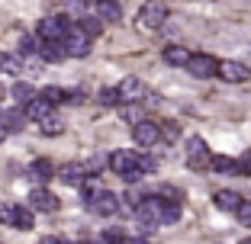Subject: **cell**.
I'll use <instances>...</instances> for the list:
<instances>
[{
    "label": "cell",
    "instance_id": "27",
    "mask_svg": "<svg viewBox=\"0 0 251 244\" xmlns=\"http://www.w3.org/2000/svg\"><path fill=\"white\" fill-rule=\"evenodd\" d=\"M97 100H100V106H116L119 103V90L116 87H103L100 93H97Z\"/></svg>",
    "mask_w": 251,
    "mask_h": 244
},
{
    "label": "cell",
    "instance_id": "28",
    "mask_svg": "<svg viewBox=\"0 0 251 244\" xmlns=\"http://www.w3.org/2000/svg\"><path fill=\"white\" fill-rule=\"evenodd\" d=\"M100 241L103 244H126V231L123 228H106L103 235H100Z\"/></svg>",
    "mask_w": 251,
    "mask_h": 244
},
{
    "label": "cell",
    "instance_id": "19",
    "mask_svg": "<svg viewBox=\"0 0 251 244\" xmlns=\"http://www.w3.org/2000/svg\"><path fill=\"white\" fill-rule=\"evenodd\" d=\"M100 29H103L100 16H84V20H77V32H84L87 39H97V36H100Z\"/></svg>",
    "mask_w": 251,
    "mask_h": 244
},
{
    "label": "cell",
    "instance_id": "18",
    "mask_svg": "<svg viewBox=\"0 0 251 244\" xmlns=\"http://www.w3.org/2000/svg\"><path fill=\"white\" fill-rule=\"evenodd\" d=\"M23 122H26V112H20V110H10V112H3V116H0L3 132H20Z\"/></svg>",
    "mask_w": 251,
    "mask_h": 244
},
{
    "label": "cell",
    "instance_id": "13",
    "mask_svg": "<svg viewBox=\"0 0 251 244\" xmlns=\"http://www.w3.org/2000/svg\"><path fill=\"white\" fill-rule=\"evenodd\" d=\"M58 180L68 186H81L84 180H87V170H84V164H65V167L58 170Z\"/></svg>",
    "mask_w": 251,
    "mask_h": 244
},
{
    "label": "cell",
    "instance_id": "15",
    "mask_svg": "<svg viewBox=\"0 0 251 244\" xmlns=\"http://www.w3.org/2000/svg\"><path fill=\"white\" fill-rule=\"evenodd\" d=\"M190 58H193V55L187 52L184 45H168V48H164V61L174 65V67H187V65H190Z\"/></svg>",
    "mask_w": 251,
    "mask_h": 244
},
{
    "label": "cell",
    "instance_id": "33",
    "mask_svg": "<svg viewBox=\"0 0 251 244\" xmlns=\"http://www.w3.org/2000/svg\"><path fill=\"white\" fill-rule=\"evenodd\" d=\"M20 58H10V55H7V65H3V74H20Z\"/></svg>",
    "mask_w": 251,
    "mask_h": 244
},
{
    "label": "cell",
    "instance_id": "6",
    "mask_svg": "<svg viewBox=\"0 0 251 244\" xmlns=\"http://www.w3.org/2000/svg\"><path fill=\"white\" fill-rule=\"evenodd\" d=\"M132 138H135V145H142V148H151V145L161 141V129H158V122H151V119H139V122L132 126Z\"/></svg>",
    "mask_w": 251,
    "mask_h": 244
},
{
    "label": "cell",
    "instance_id": "10",
    "mask_svg": "<svg viewBox=\"0 0 251 244\" xmlns=\"http://www.w3.org/2000/svg\"><path fill=\"white\" fill-rule=\"evenodd\" d=\"M219 77L229 84H245L251 77V71L242 65V61H219Z\"/></svg>",
    "mask_w": 251,
    "mask_h": 244
},
{
    "label": "cell",
    "instance_id": "7",
    "mask_svg": "<svg viewBox=\"0 0 251 244\" xmlns=\"http://www.w3.org/2000/svg\"><path fill=\"white\" fill-rule=\"evenodd\" d=\"M119 103H126V106H132V103H139V100H145V84L139 81V77H126L123 84H119Z\"/></svg>",
    "mask_w": 251,
    "mask_h": 244
},
{
    "label": "cell",
    "instance_id": "26",
    "mask_svg": "<svg viewBox=\"0 0 251 244\" xmlns=\"http://www.w3.org/2000/svg\"><path fill=\"white\" fill-rule=\"evenodd\" d=\"M235 174L238 177H251V151H242L235 157Z\"/></svg>",
    "mask_w": 251,
    "mask_h": 244
},
{
    "label": "cell",
    "instance_id": "36",
    "mask_svg": "<svg viewBox=\"0 0 251 244\" xmlns=\"http://www.w3.org/2000/svg\"><path fill=\"white\" fill-rule=\"evenodd\" d=\"M3 65H7V55H0V71H3Z\"/></svg>",
    "mask_w": 251,
    "mask_h": 244
},
{
    "label": "cell",
    "instance_id": "12",
    "mask_svg": "<svg viewBox=\"0 0 251 244\" xmlns=\"http://www.w3.org/2000/svg\"><path fill=\"white\" fill-rule=\"evenodd\" d=\"M106 164H110V167H113V174H119V177H123L126 170L139 167V157H135L132 151H113V155L106 157Z\"/></svg>",
    "mask_w": 251,
    "mask_h": 244
},
{
    "label": "cell",
    "instance_id": "4",
    "mask_svg": "<svg viewBox=\"0 0 251 244\" xmlns=\"http://www.w3.org/2000/svg\"><path fill=\"white\" fill-rule=\"evenodd\" d=\"M135 215H139V222L145 225V228H155V225H161L164 200H161V196H145V200L135 206Z\"/></svg>",
    "mask_w": 251,
    "mask_h": 244
},
{
    "label": "cell",
    "instance_id": "37",
    "mask_svg": "<svg viewBox=\"0 0 251 244\" xmlns=\"http://www.w3.org/2000/svg\"><path fill=\"white\" fill-rule=\"evenodd\" d=\"M238 244H251V238H245V241H238Z\"/></svg>",
    "mask_w": 251,
    "mask_h": 244
},
{
    "label": "cell",
    "instance_id": "21",
    "mask_svg": "<svg viewBox=\"0 0 251 244\" xmlns=\"http://www.w3.org/2000/svg\"><path fill=\"white\" fill-rule=\"evenodd\" d=\"M39 55H42L45 61H61V58H68V55H65V48H61V42H42Z\"/></svg>",
    "mask_w": 251,
    "mask_h": 244
},
{
    "label": "cell",
    "instance_id": "16",
    "mask_svg": "<svg viewBox=\"0 0 251 244\" xmlns=\"http://www.w3.org/2000/svg\"><path fill=\"white\" fill-rule=\"evenodd\" d=\"M49 112H52V103H49V100H42V96H36V100H29V103H26V116L36 119V122H45V119H49Z\"/></svg>",
    "mask_w": 251,
    "mask_h": 244
},
{
    "label": "cell",
    "instance_id": "9",
    "mask_svg": "<svg viewBox=\"0 0 251 244\" xmlns=\"http://www.w3.org/2000/svg\"><path fill=\"white\" fill-rule=\"evenodd\" d=\"M61 45H65L68 58H87V55H90V39L84 36V32H71Z\"/></svg>",
    "mask_w": 251,
    "mask_h": 244
},
{
    "label": "cell",
    "instance_id": "17",
    "mask_svg": "<svg viewBox=\"0 0 251 244\" xmlns=\"http://www.w3.org/2000/svg\"><path fill=\"white\" fill-rule=\"evenodd\" d=\"M216 206H219L222 212H238L242 196H238L235 190H219V193H216Z\"/></svg>",
    "mask_w": 251,
    "mask_h": 244
},
{
    "label": "cell",
    "instance_id": "38",
    "mask_svg": "<svg viewBox=\"0 0 251 244\" xmlns=\"http://www.w3.org/2000/svg\"><path fill=\"white\" fill-rule=\"evenodd\" d=\"M3 135H7V132H3V126H0V138H3Z\"/></svg>",
    "mask_w": 251,
    "mask_h": 244
},
{
    "label": "cell",
    "instance_id": "30",
    "mask_svg": "<svg viewBox=\"0 0 251 244\" xmlns=\"http://www.w3.org/2000/svg\"><path fill=\"white\" fill-rule=\"evenodd\" d=\"M235 219H238V225H245V228H251V200H242V206H238Z\"/></svg>",
    "mask_w": 251,
    "mask_h": 244
},
{
    "label": "cell",
    "instance_id": "32",
    "mask_svg": "<svg viewBox=\"0 0 251 244\" xmlns=\"http://www.w3.org/2000/svg\"><path fill=\"white\" fill-rule=\"evenodd\" d=\"M142 177H145V170H142V164H139V167H132V170H126V174H123V180H126V183H139Z\"/></svg>",
    "mask_w": 251,
    "mask_h": 244
},
{
    "label": "cell",
    "instance_id": "31",
    "mask_svg": "<svg viewBox=\"0 0 251 244\" xmlns=\"http://www.w3.org/2000/svg\"><path fill=\"white\" fill-rule=\"evenodd\" d=\"M61 129H65V126H61L58 119H45V122H42V135H58Z\"/></svg>",
    "mask_w": 251,
    "mask_h": 244
},
{
    "label": "cell",
    "instance_id": "11",
    "mask_svg": "<svg viewBox=\"0 0 251 244\" xmlns=\"http://www.w3.org/2000/svg\"><path fill=\"white\" fill-rule=\"evenodd\" d=\"M29 209L32 212H55L58 209V196L49 190H32L29 193Z\"/></svg>",
    "mask_w": 251,
    "mask_h": 244
},
{
    "label": "cell",
    "instance_id": "24",
    "mask_svg": "<svg viewBox=\"0 0 251 244\" xmlns=\"http://www.w3.org/2000/svg\"><path fill=\"white\" fill-rule=\"evenodd\" d=\"M13 228H20V231H29L32 228V209L26 206V209H16V222H13Z\"/></svg>",
    "mask_w": 251,
    "mask_h": 244
},
{
    "label": "cell",
    "instance_id": "22",
    "mask_svg": "<svg viewBox=\"0 0 251 244\" xmlns=\"http://www.w3.org/2000/svg\"><path fill=\"white\" fill-rule=\"evenodd\" d=\"M13 100H16V103H20V106H26V103H29V100H36V90H32V84L20 81V84H16V87H13Z\"/></svg>",
    "mask_w": 251,
    "mask_h": 244
},
{
    "label": "cell",
    "instance_id": "1",
    "mask_svg": "<svg viewBox=\"0 0 251 244\" xmlns=\"http://www.w3.org/2000/svg\"><path fill=\"white\" fill-rule=\"evenodd\" d=\"M39 36H42V42H65L71 36V20L68 16H45L39 22Z\"/></svg>",
    "mask_w": 251,
    "mask_h": 244
},
{
    "label": "cell",
    "instance_id": "20",
    "mask_svg": "<svg viewBox=\"0 0 251 244\" xmlns=\"http://www.w3.org/2000/svg\"><path fill=\"white\" fill-rule=\"evenodd\" d=\"M209 167H213L216 174H235V157H229V155H213Z\"/></svg>",
    "mask_w": 251,
    "mask_h": 244
},
{
    "label": "cell",
    "instance_id": "39",
    "mask_svg": "<svg viewBox=\"0 0 251 244\" xmlns=\"http://www.w3.org/2000/svg\"><path fill=\"white\" fill-rule=\"evenodd\" d=\"M90 244H103V241H90Z\"/></svg>",
    "mask_w": 251,
    "mask_h": 244
},
{
    "label": "cell",
    "instance_id": "8",
    "mask_svg": "<svg viewBox=\"0 0 251 244\" xmlns=\"http://www.w3.org/2000/svg\"><path fill=\"white\" fill-rule=\"evenodd\" d=\"M187 71H190L193 77H213V74H219V61H216L213 55H193Z\"/></svg>",
    "mask_w": 251,
    "mask_h": 244
},
{
    "label": "cell",
    "instance_id": "25",
    "mask_svg": "<svg viewBox=\"0 0 251 244\" xmlns=\"http://www.w3.org/2000/svg\"><path fill=\"white\" fill-rule=\"evenodd\" d=\"M16 209H20V206H13V202H0V225H10V228H13Z\"/></svg>",
    "mask_w": 251,
    "mask_h": 244
},
{
    "label": "cell",
    "instance_id": "14",
    "mask_svg": "<svg viewBox=\"0 0 251 244\" xmlns=\"http://www.w3.org/2000/svg\"><path fill=\"white\" fill-rule=\"evenodd\" d=\"M97 16L106 22H119L123 20V7H119V0H97Z\"/></svg>",
    "mask_w": 251,
    "mask_h": 244
},
{
    "label": "cell",
    "instance_id": "34",
    "mask_svg": "<svg viewBox=\"0 0 251 244\" xmlns=\"http://www.w3.org/2000/svg\"><path fill=\"white\" fill-rule=\"evenodd\" d=\"M32 52H36L32 39H29V36H23V39H20V55H32Z\"/></svg>",
    "mask_w": 251,
    "mask_h": 244
},
{
    "label": "cell",
    "instance_id": "29",
    "mask_svg": "<svg viewBox=\"0 0 251 244\" xmlns=\"http://www.w3.org/2000/svg\"><path fill=\"white\" fill-rule=\"evenodd\" d=\"M39 96H42V100H49V103L55 106V103H61V100L68 96V90H61V87H45V90H42Z\"/></svg>",
    "mask_w": 251,
    "mask_h": 244
},
{
    "label": "cell",
    "instance_id": "3",
    "mask_svg": "<svg viewBox=\"0 0 251 244\" xmlns=\"http://www.w3.org/2000/svg\"><path fill=\"white\" fill-rule=\"evenodd\" d=\"M164 20H168V7H164L161 0H148V3H142V10H139V26L145 32L161 29Z\"/></svg>",
    "mask_w": 251,
    "mask_h": 244
},
{
    "label": "cell",
    "instance_id": "35",
    "mask_svg": "<svg viewBox=\"0 0 251 244\" xmlns=\"http://www.w3.org/2000/svg\"><path fill=\"white\" fill-rule=\"evenodd\" d=\"M39 244H68V241H61V238H55V235H52V238H42Z\"/></svg>",
    "mask_w": 251,
    "mask_h": 244
},
{
    "label": "cell",
    "instance_id": "2",
    "mask_svg": "<svg viewBox=\"0 0 251 244\" xmlns=\"http://www.w3.org/2000/svg\"><path fill=\"white\" fill-rule=\"evenodd\" d=\"M87 209L97 215H116L119 212V196L113 190H103V186H97L94 193H87Z\"/></svg>",
    "mask_w": 251,
    "mask_h": 244
},
{
    "label": "cell",
    "instance_id": "5",
    "mask_svg": "<svg viewBox=\"0 0 251 244\" xmlns=\"http://www.w3.org/2000/svg\"><path fill=\"white\" fill-rule=\"evenodd\" d=\"M209 161H213V155H209L206 141L200 138V135L187 138V164H190L193 170H203V167H209Z\"/></svg>",
    "mask_w": 251,
    "mask_h": 244
},
{
    "label": "cell",
    "instance_id": "23",
    "mask_svg": "<svg viewBox=\"0 0 251 244\" xmlns=\"http://www.w3.org/2000/svg\"><path fill=\"white\" fill-rule=\"evenodd\" d=\"M29 177L32 180H49L52 177V164L49 161H32L29 164Z\"/></svg>",
    "mask_w": 251,
    "mask_h": 244
}]
</instances>
